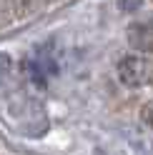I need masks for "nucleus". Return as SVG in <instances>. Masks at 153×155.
<instances>
[{
    "instance_id": "nucleus-1",
    "label": "nucleus",
    "mask_w": 153,
    "mask_h": 155,
    "mask_svg": "<svg viewBox=\"0 0 153 155\" xmlns=\"http://www.w3.org/2000/svg\"><path fill=\"white\" fill-rule=\"evenodd\" d=\"M121 80L126 85H141L148 80V65L138 58H126L121 63Z\"/></svg>"
}]
</instances>
